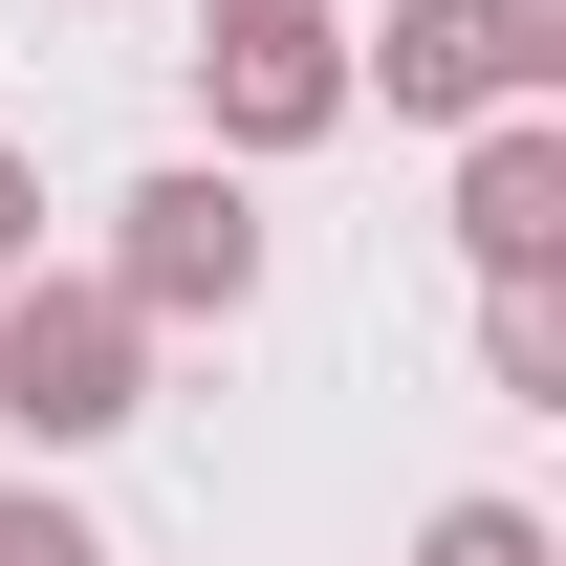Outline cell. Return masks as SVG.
<instances>
[{
	"instance_id": "1",
	"label": "cell",
	"mask_w": 566,
	"mask_h": 566,
	"mask_svg": "<svg viewBox=\"0 0 566 566\" xmlns=\"http://www.w3.org/2000/svg\"><path fill=\"white\" fill-rule=\"evenodd\" d=\"M0 415L44 436V458H87V436H132V415H153V327L109 305V283L22 262V283H0Z\"/></svg>"
},
{
	"instance_id": "2",
	"label": "cell",
	"mask_w": 566,
	"mask_h": 566,
	"mask_svg": "<svg viewBox=\"0 0 566 566\" xmlns=\"http://www.w3.org/2000/svg\"><path fill=\"white\" fill-rule=\"evenodd\" d=\"M132 240H109V305H132V327H240V305H262V197H240V175H218V153H175V175H132Z\"/></svg>"
},
{
	"instance_id": "3",
	"label": "cell",
	"mask_w": 566,
	"mask_h": 566,
	"mask_svg": "<svg viewBox=\"0 0 566 566\" xmlns=\"http://www.w3.org/2000/svg\"><path fill=\"white\" fill-rule=\"evenodd\" d=\"M458 262L480 283L566 262V109H480V153H458Z\"/></svg>"
},
{
	"instance_id": "4",
	"label": "cell",
	"mask_w": 566,
	"mask_h": 566,
	"mask_svg": "<svg viewBox=\"0 0 566 566\" xmlns=\"http://www.w3.org/2000/svg\"><path fill=\"white\" fill-rule=\"evenodd\" d=\"M349 87H392L415 132H480V109H545V87L501 66V22H480V0H392V22L349 44Z\"/></svg>"
},
{
	"instance_id": "5",
	"label": "cell",
	"mask_w": 566,
	"mask_h": 566,
	"mask_svg": "<svg viewBox=\"0 0 566 566\" xmlns=\"http://www.w3.org/2000/svg\"><path fill=\"white\" fill-rule=\"evenodd\" d=\"M197 109H218V175H283L349 132V44H197Z\"/></svg>"
},
{
	"instance_id": "6",
	"label": "cell",
	"mask_w": 566,
	"mask_h": 566,
	"mask_svg": "<svg viewBox=\"0 0 566 566\" xmlns=\"http://www.w3.org/2000/svg\"><path fill=\"white\" fill-rule=\"evenodd\" d=\"M480 370L523 415H566V283H480Z\"/></svg>"
},
{
	"instance_id": "7",
	"label": "cell",
	"mask_w": 566,
	"mask_h": 566,
	"mask_svg": "<svg viewBox=\"0 0 566 566\" xmlns=\"http://www.w3.org/2000/svg\"><path fill=\"white\" fill-rule=\"evenodd\" d=\"M415 566H545V501H436Z\"/></svg>"
},
{
	"instance_id": "8",
	"label": "cell",
	"mask_w": 566,
	"mask_h": 566,
	"mask_svg": "<svg viewBox=\"0 0 566 566\" xmlns=\"http://www.w3.org/2000/svg\"><path fill=\"white\" fill-rule=\"evenodd\" d=\"M0 566H109V545H87V501H44V480H0Z\"/></svg>"
},
{
	"instance_id": "9",
	"label": "cell",
	"mask_w": 566,
	"mask_h": 566,
	"mask_svg": "<svg viewBox=\"0 0 566 566\" xmlns=\"http://www.w3.org/2000/svg\"><path fill=\"white\" fill-rule=\"evenodd\" d=\"M197 44H349L327 0H197Z\"/></svg>"
},
{
	"instance_id": "10",
	"label": "cell",
	"mask_w": 566,
	"mask_h": 566,
	"mask_svg": "<svg viewBox=\"0 0 566 566\" xmlns=\"http://www.w3.org/2000/svg\"><path fill=\"white\" fill-rule=\"evenodd\" d=\"M480 22H501V66H523V87H566V0H480Z\"/></svg>"
},
{
	"instance_id": "11",
	"label": "cell",
	"mask_w": 566,
	"mask_h": 566,
	"mask_svg": "<svg viewBox=\"0 0 566 566\" xmlns=\"http://www.w3.org/2000/svg\"><path fill=\"white\" fill-rule=\"evenodd\" d=\"M44 262V175H22V153H0V283Z\"/></svg>"
}]
</instances>
